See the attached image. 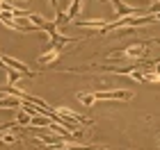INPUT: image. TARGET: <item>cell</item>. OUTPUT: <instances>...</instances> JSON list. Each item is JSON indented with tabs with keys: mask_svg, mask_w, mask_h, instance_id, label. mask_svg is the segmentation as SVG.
<instances>
[{
	"mask_svg": "<svg viewBox=\"0 0 160 150\" xmlns=\"http://www.w3.org/2000/svg\"><path fill=\"white\" fill-rule=\"evenodd\" d=\"M158 43L160 46V39H142V41H135V43H128L119 50H110L105 55V61H128V59H135V61H144L149 57V48Z\"/></svg>",
	"mask_w": 160,
	"mask_h": 150,
	"instance_id": "6da1fadb",
	"label": "cell"
},
{
	"mask_svg": "<svg viewBox=\"0 0 160 150\" xmlns=\"http://www.w3.org/2000/svg\"><path fill=\"white\" fill-rule=\"evenodd\" d=\"M9 2H12V0H9Z\"/></svg>",
	"mask_w": 160,
	"mask_h": 150,
	"instance_id": "ba28073f",
	"label": "cell"
},
{
	"mask_svg": "<svg viewBox=\"0 0 160 150\" xmlns=\"http://www.w3.org/2000/svg\"><path fill=\"white\" fill-rule=\"evenodd\" d=\"M62 55H64V46L62 43H50L41 52V57H37V61H39V66H50V64L57 61Z\"/></svg>",
	"mask_w": 160,
	"mask_h": 150,
	"instance_id": "3957f363",
	"label": "cell"
},
{
	"mask_svg": "<svg viewBox=\"0 0 160 150\" xmlns=\"http://www.w3.org/2000/svg\"><path fill=\"white\" fill-rule=\"evenodd\" d=\"M30 118H32V116H28V114H25L23 109H21V107L16 109V123H18V125L28 127V125H30Z\"/></svg>",
	"mask_w": 160,
	"mask_h": 150,
	"instance_id": "52a82bcc",
	"label": "cell"
},
{
	"mask_svg": "<svg viewBox=\"0 0 160 150\" xmlns=\"http://www.w3.org/2000/svg\"><path fill=\"white\" fill-rule=\"evenodd\" d=\"M133 91L130 89H119V91H96V93H92L94 102H98V100H121V102H130L133 100Z\"/></svg>",
	"mask_w": 160,
	"mask_h": 150,
	"instance_id": "7a4b0ae2",
	"label": "cell"
},
{
	"mask_svg": "<svg viewBox=\"0 0 160 150\" xmlns=\"http://www.w3.org/2000/svg\"><path fill=\"white\" fill-rule=\"evenodd\" d=\"M5 107H7V109H18L21 100L18 98H2V100H0V109H5Z\"/></svg>",
	"mask_w": 160,
	"mask_h": 150,
	"instance_id": "8992f818",
	"label": "cell"
},
{
	"mask_svg": "<svg viewBox=\"0 0 160 150\" xmlns=\"http://www.w3.org/2000/svg\"><path fill=\"white\" fill-rule=\"evenodd\" d=\"M48 150H103V148H96V146H80V143H67V141H57V143H48Z\"/></svg>",
	"mask_w": 160,
	"mask_h": 150,
	"instance_id": "277c9868",
	"label": "cell"
},
{
	"mask_svg": "<svg viewBox=\"0 0 160 150\" xmlns=\"http://www.w3.org/2000/svg\"><path fill=\"white\" fill-rule=\"evenodd\" d=\"M80 9H82V0H71V5H69V11H67V16H69L71 20H73V18H78Z\"/></svg>",
	"mask_w": 160,
	"mask_h": 150,
	"instance_id": "5b68a950",
	"label": "cell"
}]
</instances>
